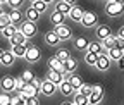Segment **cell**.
<instances>
[{"instance_id":"1","label":"cell","mask_w":124,"mask_h":105,"mask_svg":"<svg viewBox=\"0 0 124 105\" xmlns=\"http://www.w3.org/2000/svg\"><path fill=\"white\" fill-rule=\"evenodd\" d=\"M17 31H21L26 38H33L38 31V28H36V22H31V21H23L19 26H17Z\"/></svg>"},{"instance_id":"2","label":"cell","mask_w":124,"mask_h":105,"mask_svg":"<svg viewBox=\"0 0 124 105\" xmlns=\"http://www.w3.org/2000/svg\"><path fill=\"white\" fill-rule=\"evenodd\" d=\"M105 12H107V16H110V17H117L124 12V5L119 4V2H114V0H107Z\"/></svg>"},{"instance_id":"3","label":"cell","mask_w":124,"mask_h":105,"mask_svg":"<svg viewBox=\"0 0 124 105\" xmlns=\"http://www.w3.org/2000/svg\"><path fill=\"white\" fill-rule=\"evenodd\" d=\"M88 100H90V105H98V103L103 100V88H102L100 84L91 86V93H90Z\"/></svg>"},{"instance_id":"4","label":"cell","mask_w":124,"mask_h":105,"mask_svg":"<svg viewBox=\"0 0 124 105\" xmlns=\"http://www.w3.org/2000/svg\"><path fill=\"white\" fill-rule=\"evenodd\" d=\"M40 57H41V52L38 47H35V45H28V48H26V53H24V59L28 62H38L40 60Z\"/></svg>"},{"instance_id":"5","label":"cell","mask_w":124,"mask_h":105,"mask_svg":"<svg viewBox=\"0 0 124 105\" xmlns=\"http://www.w3.org/2000/svg\"><path fill=\"white\" fill-rule=\"evenodd\" d=\"M110 62H112V60L107 57V53H105V50H103L102 53L97 55V64H95V67L100 69V71H108V69H110Z\"/></svg>"},{"instance_id":"6","label":"cell","mask_w":124,"mask_h":105,"mask_svg":"<svg viewBox=\"0 0 124 105\" xmlns=\"http://www.w3.org/2000/svg\"><path fill=\"white\" fill-rule=\"evenodd\" d=\"M0 88H2V91H5V93L14 91V90H16V78L4 76L2 79H0Z\"/></svg>"},{"instance_id":"7","label":"cell","mask_w":124,"mask_h":105,"mask_svg":"<svg viewBox=\"0 0 124 105\" xmlns=\"http://www.w3.org/2000/svg\"><path fill=\"white\" fill-rule=\"evenodd\" d=\"M97 21H98V17H97V14L95 12H83V17H81V24L83 26H86V28H93V26H95L97 24Z\"/></svg>"},{"instance_id":"8","label":"cell","mask_w":124,"mask_h":105,"mask_svg":"<svg viewBox=\"0 0 124 105\" xmlns=\"http://www.w3.org/2000/svg\"><path fill=\"white\" fill-rule=\"evenodd\" d=\"M54 31L59 35V38H60V40H69V38L72 36V33H71V28H69L66 22H62V24H57Z\"/></svg>"},{"instance_id":"9","label":"cell","mask_w":124,"mask_h":105,"mask_svg":"<svg viewBox=\"0 0 124 105\" xmlns=\"http://www.w3.org/2000/svg\"><path fill=\"white\" fill-rule=\"evenodd\" d=\"M9 21H10V24H16V26H19L23 21H24V14L19 10V9H12L9 14Z\"/></svg>"},{"instance_id":"10","label":"cell","mask_w":124,"mask_h":105,"mask_svg":"<svg viewBox=\"0 0 124 105\" xmlns=\"http://www.w3.org/2000/svg\"><path fill=\"white\" fill-rule=\"evenodd\" d=\"M40 91H41L43 95H46V97H50V95H54V93L57 91V84H54V83L48 81V79H45V81H41Z\"/></svg>"},{"instance_id":"11","label":"cell","mask_w":124,"mask_h":105,"mask_svg":"<svg viewBox=\"0 0 124 105\" xmlns=\"http://www.w3.org/2000/svg\"><path fill=\"white\" fill-rule=\"evenodd\" d=\"M19 95H21L24 100L29 98V97H36V95H38V88H36L33 83H26V86L23 88V91H21Z\"/></svg>"},{"instance_id":"12","label":"cell","mask_w":124,"mask_h":105,"mask_svg":"<svg viewBox=\"0 0 124 105\" xmlns=\"http://www.w3.org/2000/svg\"><path fill=\"white\" fill-rule=\"evenodd\" d=\"M46 79L52 81L54 84H59L64 81V72H60V71H55V69H50L48 72H46Z\"/></svg>"},{"instance_id":"13","label":"cell","mask_w":124,"mask_h":105,"mask_svg":"<svg viewBox=\"0 0 124 105\" xmlns=\"http://www.w3.org/2000/svg\"><path fill=\"white\" fill-rule=\"evenodd\" d=\"M60 41H62V40L59 38V35L54 31V29H52V31H46V33H45V43H48L50 47H57Z\"/></svg>"},{"instance_id":"14","label":"cell","mask_w":124,"mask_h":105,"mask_svg":"<svg viewBox=\"0 0 124 105\" xmlns=\"http://www.w3.org/2000/svg\"><path fill=\"white\" fill-rule=\"evenodd\" d=\"M83 12H85V10H83L79 5H72L67 16H69V17H71L74 22H79V21H81V17H83Z\"/></svg>"},{"instance_id":"15","label":"cell","mask_w":124,"mask_h":105,"mask_svg":"<svg viewBox=\"0 0 124 105\" xmlns=\"http://www.w3.org/2000/svg\"><path fill=\"white\" fill-rule=\"evenodd\" d=\"M105 53H107V57L110 59V60H114V62H117L121 57H124V50H121V48H117V47H112V48L105 50Z\"/></svg>"},{"instance_id":"16","label":"cell","mask_w":124,"mask_h":105,"mask_svg":"<svg viewBox=\"0 0 124 105\" xmlns=\"http://www.w3.org/2000/svg\"><path fill=\"white\" fill-rule=\"evenodd\" d=\"M57 90H59V91L64 95V97H69V95H72V91H74L69 81H62V83H59V84H57Z\"/></svg>"},{"instance_id":"17","label":"cell","mask_w":124,"mask_h":105,"mask_svg":"<svg viewBox=\"0 0 124 105\" xmlns=\"http://www.w3.org/2000/svg\"><path fill=\"white\" fill-rule=\"evenodd\" d=\"M0 33H2V36H4V38L10 40V38H12L16 33H17V26H16V24H7V26H5V28H4Z\"/></svg>"},{"instance_id":"18","label":"cell","mask_w":124,"mask_h":105,"mask_svg":"<svg viewBox=\"0 0 124 105\" xmlns=\"http://www.w3.org/2000/svg\"><path fill=\"white\" fill-rule=\"evenodd\" d=\"M95 35H97V38H98V40H103V38H107L108 35H112V33H110V28H108L107 24H100V26L97 28Z\"/></svg>"},{"instance_id":"19","label":"cell","mask_w":124,"mask_h":105,"mask_svg":"<svg viewBox=\"0 0 124 105\" xmlns=\"http://www.w3.org/2000/svg\"><path fill=\"white\" fill-rule=\"evenodd\" d=\"M86 52H91V53H102L103 52V45L100 41H90L88 47H86Z\"/></svg>"},{"instance_id":"20","label":"cell","mask_w":124,"mask_h":105,"mask_svg":"<svg viewBox=\"0 0 124 105\" xmlns=\"http://www.w3.org/2000/svg\"><path fill=\"white\" fill-rule=\"evenodd\" d=\"M14 59H16V55L10 52V50H4V55H2V60H0V64L2 66H5V67H9V66H12L14 64Z\"/></svg>"},{"instance_id":"21","label":"cell","mask_w":124,"mask_h":105,"mask_svg":"<svg viewBox=\"0 0 124 105\" xmlns=\"http://www.w3.org/2000/svg\"><path fill=\"white\" fill-rule=\"evenodd\" d=\"M62 64H64V72H67V74L74 72V69L78 67V60H76V59H72V57H69L67 60H64Z\"/></svg>"},{"instance_id":"22","label":"cell","mask_w":124,"mask_h":105,"mask_svg":"<svg viewBox=\"0 0 124 105\" xmlns=\"http://www.w3.org/2000/svg\"><path fill=\"white\" fill-rule=\"evenodd\" d=\"M67 81L71 83V86H72V90H78L81 84H83V79H81V76L79 74H69V78H67Z\"/></svg>"},{"instance_id":"23","label":"cell","mask_w":124,"mask_h":105,"mask_svg":"<svg viewBox=\"0 0 124 105\" xmlns=\"http://www.w3.org/2000/svg\"><path fill=\"white\" fill-rule=\"evenodd\" d=\"M71 4H67V2H64V0H60V2H57L55 4V10L57 12H60V14H64V16H67L69 14V10H71Z\"/></svg>"},{"instance_id":"24","label":"cell","mask_w":124,"mask_h":105,"mask_svg":"<svg viewBox=\"0 0 124 105\" xmlns=\"http://www.w3.org/2000/svg\"><path fill=\"white\" fill-rule=\"evenodd\" d=\"M116 40H117V35H108L107 38L102 40V45H103V50H108V48H112L116 47Z\"/></svg>"},{"instance_id":"25","label":"cell","mask_w":124,"mask_h":105,"mask_svg":"<svg viewBox=\"0 0 124 105\" xmlns=\"http://www.w3.org/2000/svg\"><path fill=\"white\" fill-rule=\"evenodd\" d=\"M48 67H50V69H55V71H60V72H64V64H62L57 57H50V59H48Z\"/></svg>"},{"instance_id":"26","label":"cell","mask_w":124,"mask_h":105,"mask_svg":"<svg viewBox=\"0 0 124 105\" xmlns=\"http://www.w3.org/2000/svg\"><path fill=\"white\" fill-rule=\"evenodd\" d=\"M26 40H28V38H26L21 31H17V33H16V35L9 40V41H10V45H24V43H28Z\"/></svg>"},{"instance_id":"27","label":"cell","mask_w":124,"mask_h":105,"mask_svg":"<svg viewBox=\"0 0 124 105\" xmlns=\"http://www.w3.org/2000/svg\"><path fill=\"white\" fill-rule=\"evenodd\" d=\"M26 48H28V43H24V45H12V50H10V52H12L16 57H24Z\"/></svg>"},{"instance_id":"28","label":"cell","mask_w":124,"mask_h":105,"mask_svg":"<svg viewBox=\"0 0 124 105\" xmlns=\"http://www.w3.org/2000/svg\"><path fill=\"white\" fill-rule=\"evenodd\" d=\"M24 17H26L28 21H31V22H36V21H38V17H40V12H36L33 7H29V9L24 12Z\"/></svg>"},{"instance_id":"29","label":"cell","mask_w":124,"mask_h":105,"mask_svg":"<svg viewBox=\"0 0 124 105\" xmlns=\"http://www.w3.org/2000/svg\"><path fill=\"white\" fill-rule=\"evenodd\" d=\"M88 43H90V41H88L85 36H78V38H74V47H76L78 50H86Z\"/></svg>"},{"instance_id":"30","label":"cell","mask_w":124,"mask_h":105,"mask_svg":"<svg viewBox=\"0 0 124 105\" xmlns=\"http://www.w3.org/2000/svg\"><path fill=\"white\" fill-rule=\"evenodd\" d=\"M64 14H60V12H57V10H54L52 12V16H50V22L54 24V26H57V24H62L64 22Z\"/></svg>"},{"instance_id":"31","label":"cell","mask_w":124,"mask_h":105,"mask_svg":"<svg viewBox=\"0 0 124 105\" xmlns=\"http://www.w3.org/2000/svg\"><path fill=\"white\" fill-rule=\"evenodd\" d=\"M31 7H33L36 12H40V14L46 10V4L43 2V0H35V2H31Z\"/></svg>"},{"instance_id":"32","label":"cell","mask_w":124,"mask_h":105,"mask_svg":"<svg viewBox=\"0 0 124 105\" xmlns=\"http://www.w3.org/2000/svg\"><path fill=\"white\" fill-rule=\"evenodd\" d=\"M72 103H76V105H90V100H88V97H85V95L76 93V97H74Z\"/></svg>"},{"instance_id":"33","label":"cell","mask_w":124,"mask_h":105,"mask_svg":"<svg viewBox=\"0 0 124 105\" xmlns=\"http://www.w3.org/2000/svg\"><path fill=\"white\" fill-rule=\"evenodd\" d=\"M85 62H86L88 66H95V64H97V53L85 52Z\"/></svg>"},{"instance_id":"34","label":"cell","mask_w":124,"mask_h":105,"mask_svg":"<svg viewBox=\"0 0 124 105\" xmlns=\"http://www.w3.org/2000/svg\"><path fill=\"white\" fill-rule=\"evenodd\" d=\"M55 57L59 59L60 62H64V60H67V59L71 57V53H69V50H66V48H60V50H57Z\"/></svg>"},{"instance_id":"35","label":"cell","mask_w":124,"mask_h":105,"mask_svg":"<svg viewBox=\"0 0 124 105\" xmlns=\"http://www.w3.org/2000/svg\"><path fill=\"white\" fill-rule=\"evenodd\" d=\"M76 93H79V95H85V97H90V93H91V86L90 84H81L79 88L76 90Z\"/></svg>"},{"instance_id":"36","label":"cell","mask_w":124,"mask_h":105,"mask_svg":"<svg viewBox=\"0 0 124 105\" xmlns=\"http://www.w3.org/2000/svg\"><path fill=\"white\" fill-rule=\"evenodd\" d=\"M21 79H23L24 83H31V81L35 79V74L31 72V71H24V72L21 74Z\"/></svg>"},{"instance_id":"37","label":"cell","mask_w":124,"mask_h":105,"mask_svg":"<svg viewBox=\"0 0 124 105\" xmlns=\"http://www.w3.org/2000/svg\"><path fill=\"white\" fill-rule=\"evenodd\" d=\"M10 105H26V100L17 95V97H10Z\"/></svg>"},{"instance_id":"38","label":"cell","mask_w":124,"mask_h":105,"mask_svg":"<svg viewBox=\"0 0 124 105\" xmlns=\"http://www.w3.org/2000/svg\"><path fill=\"white\" fill-rule=\"evenodd\" d=\"M0 105H10V97H9V93H5V91L0 93Z\"/></svg>"},{"instance_id":"39","label":"cell","mask_w":124,"mask_h":105,"mask_svg":"<svg viewBox=\"0 0 124 105\" xmlns=\"http://www.w3.org/2000/svg\"><path fill=\"white\" fill-rule=\"evenodd\" d=\"M7 24H10V21H9V16H7V14L0 16V31H2V29H4Z\"/></svg>"},{"instance_id":"40","label":"cell","mask_w":124,"mask_h":105,"mask_svg":"<svg viewBox=\"0 0 124 105\" xmlns=\"http://www.w3.org/2000/svg\"><path fill=\"white\" fill-rule=\"evenodd\" d=\"M24 86H26V83H24L21 78H16V91H19V93H21Z\"/></svg>"},{"instance_id":"41","label":"cell","mask_w":124,"mask_h":105,"mask_svg":"<svg viewBox=\"0 0 124 105\" xmlns=\"http://www.w3.org/2000/svg\"><path fill=\"white\" fill-rule=\"evenodd\" d=\"M7 4L12 7V9H19L23 5V0H7Z\"/></svg>"},{"instance_id":"42","label":"cell","mask_w":124,"mask_h":105,"mask_svg":"<svg viewBox=\"0 0 124 105\" xmlns=\"http://www.w3.org/2000/svg\"><path fill=\"white\" fill-rule=\"evenodd\" d=\"M26 105H40L38 97H29V98H26Z\"/></svg>"},{"instance_id":"43","label":"cell","mask_w":124,"mask_h":105,"mask_svg":"<svg viewBox=\"0 0 124 105\" xmlns=\"http://www.w3.org/2000/svg\"><path fill=\"white\" fill-rule=\"evenodd\" d=\"M116 47L121 48V50H124V38H119V36H117V40H116Z\"/></svg>"},{"instance_id":"44","label":"cell","mask_w":124,"mask_h":105,"mask_svg":"<svg viewBox=\"0 0 124 105\" xmlns=\"http://www.w3.org/2000/svg\"><path fill=\"white\" fill-rule=\"evenodd\" d=\"M31 83H33V84H35V86H36V88L40 90V86H41V81H40L38 78H35V79H33V81H31Z\"/></svg>"},{"instance_id":"45","label":"cell","mask_w":124,"mask_h":105,"mask_svg":"<svg viewBox=\"0 0 124 105\" xmlns=\"http://www.w3.org/2000/svg\"><path fill=\"white\" fill-rule=\"evenodd\" d=\"M117 36H119V38H124V26H122V28H119V33H117Z\"/></svg>"},{"instance_id":"46","label":"cell","mask_w":124,"mask_h":105,"mask_svg":"<svg viewBox=\"0 0 124 105\" xmlns=\"http://www.w3.org/2000/svg\"><path fill=\"white\" fill-rule=\"evenodd\" d=\"M117 62H119V67H121V69H124V57H121Z\"/></svg>"},{"instance_id":"47","label":"cell","mask_w":124,"mask_h":105,"mask_svg":"<svg viewBox=\"0 0 124 105\" xmlns=\"http://www.w3.org/2000/svg\"><path fill=\"white\" fill-rule=\"evenodd\" d=\"M5 10H4V4H0V16H4Z\"/></svg>"},{"instance_id":"48","label":"cell","mask_w":124,"mask_h":105,"mask_svg":"<svg viewBox=\"0 0 124 105\" xmlns=\"http://www.w3.org/2000/svg\"><path fill=\"white\" fill-rule=\"evenodd\" d=\"M64 2H67V4H71V5H74V4H76V0H64Z\"/></svg>"},{"instance_id":"49","label":"cell","mask_w":124,"mask_h":105,"mask_svg":"<svg viewBox=\"0 0 124 105\" xmlns=\"http://www.w3.org/2000/svg\"><path fill=\"white\" fill-rule=\"evenodd\" d=\"M2 55H4V50H2V48H0V60H2Z\"/></svg>"},{"instance_id":"50","label":"cell","mask_w":124,"mask_h":105,"mask_svg":"<svg viewBox=\"0 0 124 105\" xmlns=\"http://www.w3.org/2000/svg\"><path fill=\"white\" fill-rule=\"evenodd\" d=\"M114 2H119V4H122V5H124V0H114Z\"/></svg>"},{"instance_id":"51","label":"cell","mask_w":124,"mask_h":105,"mask_svg":"<svg viewBox=\"0 0 124 105\" xmlns=\"http://www.w3.org/2000/svg\"><path fill=\"white\" fill-rule=\"evenodd\" d=\"M60 105H72V103H69V102H64V103H60Z\"/></svg>"},{"instance_id":"52","label":"cell","mask_w":124,"mask_h":105,"mask_svg":"<svg viewBox=\"0 0 124 105\" xmlns=\"http://www.w3.org/2000/svg\"><path fill=\"white\" fill-rule=\"evenodd\" d=\"M43 2H45V4H50V2H52V0H43Z\"/></svg>"},{"instance_id":"53","label":"cell","mask_w":124,"mask_h":105,"mask_svg":"<svg viewBox=\"0 0 124 105\" xmlns=\"http://www.w3.org/2000/svg\"><path fill=\"white\" fill-rule=\"evenodd\" d=\"M5 2H7V0H0V4H5Z\"/></svg>"},{"instance_id":"54","label":"cell","mask_w":124,"mask_h":105,"mask_svg":"<svg viewBox=\"0 0 124 105\" xmlns=\"http://www.w3.org/2000/svg\"><path fill=\"white\" fill-rule=\"evenodd\" d=\"M29 2H35V0H29Z\"/></svg>"},{"instance_id":"55","label":"cell","mask_w":124,"mask_h":105,"mask_svg":"<svg viewBox=\"0 0 124 105\" xmlns=\"http://www.w3.org/2000/svg\"><path fill=\"white\" fill-rule=\"evenodd\" d=\"M72 105H76V103H72Z\"/></svg>"}]
</instances>
